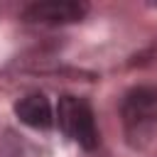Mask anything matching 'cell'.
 Masks as SVG:
<instances>
[{
  "instance_id": "obj_1",
  "label": "cell",
  "mask_w": 157,
  "mask_h": 157,
  "mask_svg": "<svg viewBox=\"0 0 157 157\" xmlns=\"http://www.w3.org/2000/svg\"><path fill=\"white\" fill-rule=\"evenodd\" d=\"M123 132L130 147L142 150L157 135V86L142 83L130 88L120 103Z\"/></svg>"
},
{
  "instance_id": "obj_5",
  "label": "cell",
  "mask_w": 157,
  "mask_h": 157,
  "mask_svg": "<svg viewBox=\"0 0 157 157\" xmlns=\"http://www.w3.org/2000/svg\"><path fill=\"white\" fill-rule=\"evenodd\" d=\"M0 157H25L22 140L10 128H2L0 130Z\"/></svg>"
},
{
  "instance_id": "obj_3",
  "label": "cell",
  "mask_w": 157,
  "mask_h": 157,
  "mask_svg": "<svg viewBox=\"0 0 157 157\" xmlns=\"http://www.w3.org/2000/svg\"><path fill=\"white\" fill-rule=\"evenodd\" d=\"M86 12L88 5L78 0H39L22 10V20L29 25H71L81 22Z\"/></svg>"
},
{
  "instance_id": "obj_4",
  "label": "cell",
  "mask_w": 157,
  "mask_h": 157,
  "mask_svg": "<svg viewBox=\"0 0 157 157\" xmlns=\"http://www.w3.org/2000/svg\"><path fill=\"white\" fill-rule=\"evenodd\" d=\"M15 115L20 123L34 128V130H47L54 125V110L52 103L44 93H29L15 103Z\"/></svg>"
},
{
  "instance_id": "obj_2",
  "label": "cell",
  "mask_w": 157,
  "mask_h": 157,
  "mask_svg": "<svg viewBox=\"0 0 157 157\" xmlns=\"http://www.w3.org/2000/svg\"><path fill=\"white\" fill-rule=\"evenodd\" d=\"M56 123L61 128V132L66 137H71L78 147L83 150H96L101 142L98 128H96V118H93V108L86 98L78 96H61L56 103Z\"/></svg>"
}]
</instances>
